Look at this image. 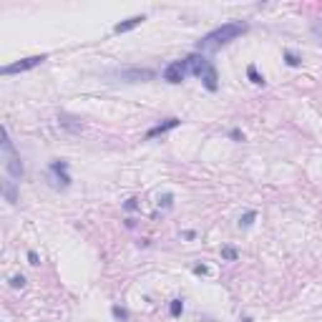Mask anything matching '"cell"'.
<instances>
[{
	"label": "cell",
	"mask_w": 322,
	"mask_h": 322,
	"mask_svg": "<svg viewBox=\"0 0 322 322\" xmlns=\"http://www.w3.org/2000/svg\"><path fill=\"white\" fill-rule=\"evenodd\" d=\"M48 61V53H40V55H28V58H20L16 63H8L0 68V76H16V73H25V71H33L38 68L40 63Z\"/></svg>",
	"instance_id": "cell-4"
},
{
	"label": "cell",
	"mask_w": 322,
	"mask_h": 322,
	"mask_svg": "<svg viewBox=\"0 0 322 322\" xmlns=\"http://www.w3.org/2000/svg\"><path fill=\"white\" fill-rule=\"evenodd\" d=\"M247 31H250V23H244V20L224 23V25L214 28V31H209L201 40H197V53H214L222 46H227V43H232V40H237L239 36H244Z\"/></svg>",
	"instance_id": "cell-1"
},
{
	"label": "cell",
	"mask_w": 322,
	"mask_h": 322,
	"mask_svg": "<svg viewBox=\"0 0 322 322\" xmlns=\"http://www.w3.org/2000/svg\"><path fill=\"white\" fill-rule=\"evenodd\" d=\"M58 124H61V128H66L68 134H73V136H78L81 131H83V124H81L78 119H73V116H68V113H61V116H58Z\"/></svg>",
	"instance_id": "cell-9"
},
{
	"label": "cell",
	"mask_w": 322,
	"mask_h": 322,
	"mask_svg": "<svg viewBox=\"0 0 322 322\" xmlns=\"http://www.w3.org/2000/svg\"><path fill=\"white\" fill-rule=\"evenodd\" d=\"M186 73H189V66H186V58L181 61H171L166 68H164V73H161V76H164V81L166 83H171V86H179L184 78H186Z\"/></svg>",
	"instance_id": "cell-5"
},
{
	"label": "cell",
	"mask_w": 322,
	"mask_h": 322,
	"mask_svg": "<svg viewBox=\"0 0 322 322\" xmlns=\"http://www.w3.org/2000/svg\"><path fill=\"white\" fill-rule=\"evenodd\" d=\"M124 209H126V212H136V209H139V199H136V197L126 199V201H124Z\"/></svg>",
	"instance_id": "cell-19"
},
{
	"label": "cell",
	"mask_w": 322,
	"mask_h": 322,
	"mask_svg": "<svg viewBox=\"0 0 322 322\" xmlns=\"http://www.w3.org/2000/svg\"><path fill=\"white\" fill-rule=\"evenodd\" d=\"M3 197H5L8 204H16V201H18V181L5 179V181H3Z\"/></svg>",
	"instance_id": "cell-10"
},
{
	"label": "cell",
	"mask_w": 322,
	"mask_h": 322,
	"mask_svg": "<svg viewBox=\"0 0 322 322\" xmlns=\"http://www.w3.org/2000/svg\"><path fill=\"white\" fill-rule=\"evenodd\" d=\"M254 219H257V212H254V209L244 212V214L239 216V229H250V227L254 224Z\"/></svg>",
	"instance_id": "cell-12"
},
{
	"label": "cell",
	"mask_w": 322,
	"mask_h": 322,
	"mask_svg": "<svg viewBox=\"0 0 322 322\" xmlns=\"http://www.w3.org/2000/svg\"><path fill=\"white\" fill-rule=\"evenodd\" d=\"M28 265H31V267H38L40 265V257H38V252H28Z\"/></svg>",
	"instance_id": "cell-20"
},
{
	"label": "cell",
	"mask_w": 322,
	"mask_h": 322,
	"mask_svg": "<svg viewBox=\"0 0 322 322\" xmlns=\"http://www.w3.org/2000/svg\"><path fill=\"white\" fill-rule=\"evenodd\" d=\"M192 272H194V274H209V267H207V265H194Z\"/></svg>",
	"instance_id": "cell-22"
},
{
	"label": "cell",
	"mask_w": 322,
	"mask_h": 322,
	"mask_svg": "<svg viewBox=\"0 0 322 322\" xmlns=\"http://www.w3.org/2000/svg\"><path fill=\"white\" fill-rule=\"evenodd\" d=\"M247 78H250L254 86H265V83H267V81H265V76H262V73L257 71V66H254V63L247 66Z\"/></svg>",
	"instance_id": "cell-11"
},
{
	"label": "cell",
	"mask_w": 322,
	"mask_h": 322,
	"mask_svg": "<svg viewBox=\"0 0 322 322\" xmlns=\"http://www.w3.org/2000/svg\"><path fill=\"white\" fill-rule=\"evenodd\" d=\"M229 139H232V141H244L242 128H232V131H229Z\"/></svg>",
	"instance_id": "cell-21"
},
{
	"label": "cell",
	"mask_w": 322,
	"mask_h": 322,
	"mask_svg": "<svg viewBox=\"0 0 322 322\" xmlns=\"http://www.w3.org/2000/svg\"><path fill=\"white\" fill-rule=\"evenodd\" d=\"M119 76L128 83H141V81H154L156 71L154 68H124V71H119Z\"/></svg>",
	"instance_id": "cell-6"
},
{
	"label": "cell",
	"mask_w": 322,
	"mask_h": 322,
	"mask_svg": "<svg viewBox=\"0 0 322 322\" xmlns=\"http://www.w3.org/2000/svg\"><path fill=\"white\" fill-rule=\"evenodd\" d=\"M143 20H146V16H131V18L121 20V23H116V25H113V33H116V36L128 33V31H134V28H139Z\"/></svg>",
	"instance_id": "cell-8"
},
{
	"label": "cell",
	"mask_w": 322,
	"mask_h": 322,
	"mask_svg": "<svg viewBox=\"0 0 322 322\" xmlns=\"http://www.w3.org/2000/svg\"><path fill=\"white\" fill-rule=\"evenodd\" d=\"M3 159H5V174L13 181H20L23 174H25V166H23V159L16 151V146H13V141H10L8 126H3Z\"/></svg>",
	"instance_id": "cell-2"
},
{
	"label": "cell",
	"mask_w": 322,
	"mask_h": 322,
	"mask_svg": "<svg viewBox=\"0 0 322 322\" xmlns=\"http://www.w3.org/2000/svg\"><path fill=\"white\" fill-rule=\"evenodd\" d=\"M8 282H10L13 289H23V287H25V277H23V274H13Z\"/></svg>",
	"instance_id": "cell-17"
},
{
	"label": "cell",
	"mask_w": 322,
	"mask_h": 322,
	"mask_svg": "<svg viewBox=\"0 0 322 322\" xmlns=\"http://www.w3.org/2000/svg\"><path fill=\"white\" fill-rule=\"evenodd\" d=\"M159 207H161V209H171V207H174V194L169 192V194H164V197H159Z\"/></svg>",
	"instance_id": "cell-18"
},
{
	"label": "cell",
	"mask_w": 322,
	"mask_h": 322,
	"mask_svg": "<svg viewBox=\"0 0 322 322\" xmlns=\"http://www.w3.org/2000/svg\"><path fill=\"white\" fill-rule=\"evenodd\" d=\"M111 315H113V320H119V322H128V317H131V312L126 310V307H121V304H113Z\"/></svg>",
	"instance_id": "cell-13"
},
{
	"label": "cell",
	"mask_w": 322,
	"mask_h": 322,
	"mask_svg": "<svg viewBox=\"0 0 322 322\" xmlns=\"http://www.w3.org/2000/svg\"><path fill=\"white\" fill-rule=\"evenodd\" d=\"M222 259H227V262H237V259H239V252L234 250V247H222Z\"/></svg>",
	"instance_id": "cell-16"
},
{
	"label": "cell",
	"mask_w": 322,
	"mask_h": 322,
	"mask_svg": "<svg viewBox=\"0 0 322 322\" xmlns=\"http://www.w3.org/2000/svg\"><path fill=\"white\" fill-rule=\"evenodd\" d=\"M48 179L53 189H68L71 186V174H68V161L66 159H53L48 164Z\"/></svg>",
	"instance_id": "cell-3"
},
{
	"label": "cell",
	"mask_w": 322,
	"mask_h": 322,
	"mask_svg": "<svg viewBox=\"0 0 322 322\" xmlns=\"http://www.w3.org/2000/svg\"><path fill=\"white\" fill-rule=\"evenodd\" d=\"M181 124V119H177V116H171V119H166V121H161V124H156V126H151L149 131H146V141H151V139H156V136H164V134H169V131H174Z\"/></svg>",
	"instance_id": "cell-7"
},
{
	"label": "cell",
	"mask_w": 322,
	"mask_h": 322,
	"mask_svg": "<svg viewBox=\"0 0 322 322\" xmlns=\"http://www.w3.org/2000/svg\"><path fill=\"white\" fill-rule=\"evenodd\" d=\"M181 312H184V300H171V304H169V315L177 320V317H181Z\"/></svg>",
	"instance_id": "cell-15"
},
{
	"label": "cell",
	"mask_w": 322,
	"mask_h": 322,
	"mask_svg": "<svg viewBox=\"0 0 322 322\" xmlns=\"http://www.w3.org/2000/svg\"><path fill=\"white\" fill-rule=\"evenodd\" d=\"M282 55H285V63H287L289 68H297V66H302V58H300L295 51H285Z\"/></svg>",
	"instance_id": "cell-14"
}]
</instances>
